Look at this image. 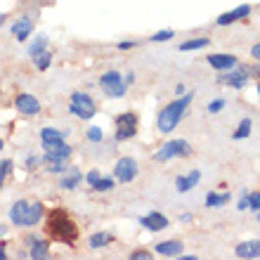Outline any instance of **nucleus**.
Here are the masks:
<instances>
[{
  "label": "nucleus",
  "instance_id": "1",
  "mask_svg": "<svg viewBox=\"0 0 260 260\" xmlns=\"http://www.w3.org/2000/svg\"><path fill=\"white\" fill-rule=\"evenodd\" d=\"M192 100H194V92H187V95L182 92V95H178V100H173L171 104H166L156 116L158 133L168 135V133H173V130L178 128V123L182 121V116H185V111H187V107H189Z\"/></svg>",
  "mask_w": 260,
  "mask_h": 260
},
{
  "label": "nucleus",
  "instance_id": "2",
  "mask_svg": "<svg viewBox=\"0 0 260 260\" xmlns=\"http://www.w3.org/2000/svg\"><path fill=\"white\" fill-rule=\"evenodd\" d=\"M48 234L57 241H64L69 246H74L78 239V227L74 225V220L69 218V213L55 211L48 218Z\"/></svg>",
  "mask_w": 260,
  "mask_h": 260
},
{
  "label": "nucleus",
  "instance_id": "3",
  "mask_svg": "<svg viewBox=\"0 0 260 260\" xmlns=\"http://www.w3.org/2000/svg\"><path fill=\"white\" fill-rule=\"evenodd\" d=\"M69 111H71L74 116H78L81 121H90V118L97 114V104L88 92H74V95H71V102H69Z\"/></svg>",
  "mask_w": 260,
  "mask_h": 260
},
{
  "label": "nucleus",
  "instance_id": "4",
  "mask_svg": "<svg viewBox=\"0 0 260 260\" xmlns=\"http://www.w3.org/2000/svg\"><path fill=\"white\" fill-rule=\"evenodd\" d=\"M45 156L41 158L43 164H57V161H69L71 156V147L67 144V140H41Z\"/></svg>",
  "mask_w": 260,
  "mask_h": 260
},
{
  "label": "nucleus",
  "instance_id": "5",
  "mask_svg": "<svg viewBox=\"0 0 260 260\" xmlns=\"http://www.w3.org/2000/svg\"><path fill=\"white\" fill-rule=\"evenodd\" d=\"M192 154V147L187 140H168V142L161 147V149L154 154V161H171V158H178V156H189Z\"/></svg>",
  "mask_w": 260,
  "mask_h": 260
},
{
  "label": "nucleus",
  "instance_id": "6",
  "mask_svg": "<svg viewBox=\"0 0 260 260\" xmlns=\"http://www.w3.org/2000/svg\"><path fill=\"white\" fill-rule=\"evenodd\" d=\"M137 114H133V111H125V114H118L116 116V135H114V140L116 142H125V140H133V137L137 135Z\"/></svg>",
  "mask_w": 260,
  "mask_h": 260
},
{
  "label": "nucleus",
  "instance_id": "7",
  "mask_svg": "<svg viewBox=\"0 0 260 260\" xmlns=\"http://www.w3.org/2000/svg\"><path fill=\"white\" fill-rule=\"evenodd\" d=\"M100 88L107 97H123L128 85H125L123 76L118 74V71H107V74L100 76Z\"/></svg>",
  "mask_w": 260,
  "mask_h": 260
},
{
  "label": "nucleus",
  "instance_id": "8",
  "mask_svg": "<svg viewBox=\"0 0 260 260\" xmlns=\"http://www.w3.org/2000/svg\"><path fill=\"white\" fill-rule=\"evenodd\" d=\"M137 175V161L130 156H123L118 158L116 166H114V178L118 180V182H133Z\"/></svg>",
  "mask_w": 260,
  "mask_h": 260
},
{
  "label": "nucleus",
  "instance_id": "9",
  "mask_svg": "<svg viewBox=\"0 0 260 260\" xmlns=\"http://www.w3.org/2000/svg\"><path fill=\"white\" fill-rule=\"evenodd\" d=\"M220 83H222V85H230V88H244V85L248 83V74L239 67H232L230 69V74L220 76Z\"/></svg>",
  "mask_w": 260,
  "mask_h": 260
},
{
  "label": "nucleus",
  "instance_id": "10",
  "mask_svg": "<svg viewBox=\"0 0 260 260\" xmlns=\"http://www.w3.org/2000/svg\"><path fill=\"white\" fill-rule=\"evenodd\" d=\"M14 107H17V111L24 114V116H36V114L41 111V102H38L34 95H19L14 100Z\"/></svg>",
  "mask_w": 260,
  "mask_h": 260
},
{
  "label": "nucleus",
  "instance_id": "11",
  "mask_svg": "<svg viewBox=\"0 0 260 260\" xmlns=\"http://www.w3.org/2000/svg\"><path fill=\"white\" fill-rule=\"evenodd\" d=\"M251 10L253 7L251 5H239V7H234V10H230V12H222L218 17V26H230V24H234V21H239V19H244V17H248L251 14Z\"/></svg>",
  "mask_w": 260,
  "mask_h": 260
},
{
  "label": "nucleus",
  "instance_id": "12",
  "mask_svg": "<svg viewBox=\"0 0 260 260\" xmlns=\"http://www.w3.org/2000/svg\"><path fill=\"white\" fill-rule=\"evenodd\" d=\"M28 204H31V201H26V199H19L17 204H12V208H10V222H12L14 227H26Z\"/></svg>",
  "mask_w": 260,
  "mask_h": 260
},
{
  "label": "nucleus",
  "instance_id": "13",
  "mask_svg": "<svg viewBox=\"0 0 260 260\" xmlns=\"http://www.w3.org/2000/svg\"><path fill=\"white\" fill-rule=\"evenodd\" d=\"M140 225L147 227V230H151V232H161V230H166L168 227V218H166L164 213H149V215H144V218H140Z\"/></svg>",
  "mask_w": 260,
  "mask_h": 260
},
{
  "label": "nucleus",
  "instance_id": "14",
  "mask_svg": "<svg viewBox=\"0 0 260 260\" xmlns=\"http://www.w3.org/2000/svg\"><path fill=\"white\" fill-rule=\"evenodd\" d=\"M10 31L17 36V41L19 43H26V38L34 34V21L28 19V17H21V19H17L12 26H10Z\"/></svg>",
  "mask_w": 260,
  "mask_h": 260
},
{
  "label": "nucleus",
  "instance_id": "15",
  "mask_svg": "<svg viewBox=\"0 0 260 260\" xmlns=\"http://www.w3.org/2000/svg\"><path fill=\"white\" fill-rule=\"evenodd\" d=\"M206 62L211 64L213 69H218V71H230L232 67L239 64V59L232 57V55H208L206 57Z\"/></svg>",
  "mask_w": 260,
  "mask_h": 260
},
{
  "label": "nucleus",
  "instance_id": "16",
  "mask_svg": "<svg viewBox=\"0 0 260 260\" xmlns=\"http://www.w3.org/2000/svg\"><path fill=\"white\" fill-rule=\"evenodd\" d=\"M199 182H201V173H199V171H192L189 175H182V178L175 180V189H178L180 194H187L189 189H194Z\"/></svg>",
  "mask_w": 260,
  "mask_h": 260
},
{
  "label": "nucleus",
  "instance_id": "17",
  "mask_svg": "<svg viewBox=\"0 0 260 260\" xmlns=\"http://www.w3.org/2000/svg\"><path fill=\"white\" fill-rule=\"evenodd\" d=\"M48 255H50L48 241L41 239V237H31V251H28V258H34V260H45Z\"/></svg>",
  "mask_w": 260,
  "mask_h": 260
},
{
  "label": "nucleus",
  "instance_id": "18",
  "mask_svg": "<svg viewBox=\"0 0 260 260\" xmlns=\"http://www.w3.org/2000/svg\"><path fill=\"white\" fill-rule=\"evenodd\" d=\"M156 253L166 255V258H178V255L182 253V241H178V239L161 241V244H156Z\"/></svg>",
  "mask_w": 260,
  "mask_h": 260
},
{
  "label": "nucleus",
  "instance_id": "19",
  "mask_svg": "<svg viewBox=\"0 0 260 260\" xmlns=\"http://www.w3.org/2000/svg\"><path fill=\"white\" fill-rule=\"evenodd\" d=\"M234 253L239 255V258H258L260 255V241L258 239H251V241H244L239 246L234 248Z\"/></svg>",
  "mask_w": 260,
  "mask_h": 260
},
{
  "label": "nucleus",
  "instance_id": "20",
  "mask_svg": "<svg viewBox=\"0 0 260 260\" xmlns=\"http://www.w3.org/2000/svg\"><path fill=\"white\" fill-rule=\"evenodd\" d=\"M81 180H83V175H81V171L78 168H69V171H64V178H62V189H67V192H71V189H76V187L81 185Z\"/></svg>",
  "mask_w": 260,
  "mask_h": 260
},
{
  "label": "nucleus",
  "instance_id": "21",
  "mask_svg": "<svg viewBox=\"0 0 260 260\" xmlns=\"http://www.w3.org/2000/svg\"><path fill=\"white\" fill-rule=\"evenodd\" d=\"M43 213H45V208H43L41 201H34V204H28V215H26V227H34L38 225L43 220Z\"/></svg>",
  "mask_w": 260,
  "mask_h": 260
},
{
  "label": "nucleus",
  "instance_id": "22",
  "mask_svg": "<svg viewBox=\"0 0 260 260\" xmlns=\"http://www.w3.org/2000/svg\"><path fill=\"white\" fill-rule=\"evenodd\" d=\"M206 45H211V41L201 36V38H192V41H185L182 45H178V50H180V52H192V50H204Z\"/></svg>",
  "mask_w": 260,
  "mask_h": 260
},
{
  "label": "nucleus",
  "instance_id": "23",
  "mask_svg": "<svg viewBox=\"0 0 260 260\" xmlns=\"http://www.w3.org/2000/svg\"><path fill=\"white\" fill-rule=\"evenodd\" d=\"M45 50H48V38H45V36H36L34 43L28 45V57L34 59L36 55H41V52H45Z\"/></svg>",
  "mask_w": 260,
  "mask_h": 260
},
{
  "label": "nucleus",
  "instance_id": "24",
  "mask_svg": "<svg viewBox=\"0 0 260 260\" xmlns=\"http://www.w3.org/2000/svg\"><path fill=\"white\" fill-rule=\"evenodd\" d=\"M111 239H114V237H111L109 232H95L92 237H90V248H92V251H97V248L107 246Z\"/></svg>",
  "mask_w": 260,
  "mask_h": 260
},
{
  "label": "nucleus",
  "instance_id": "25",
  "mask_svg": "<svg viewBox=\"0 0 260 260\" xmlns=\"http://www.w3.org/2000/svg\"><path fill=\"white\" fill-rule=\"evenodd\" d=\"M251 128H253V121L251 118H241V123H239V128L234 130L232 140H246L251 135Z\"/></svg>",
  "mask_w": 260,
  "mask_h": 260
},
{
  "label": "nucleus",
  "instance_id": "26",
  "mask_svg": "<svg viewBox=\"0 0 260 260\" xmlns=\"http://www.w3.org/2000/svg\"><path fill=\"white\" fill-rule=\"evenodd\" d=\"M230 197H232V194H215V192L206 194V208H213V206H225L227 201H230Z\"/></svg>",
  "mask_w": 260,
  "mask_h": 260
},
{
  "label": "nucleus",
  "instance_id": "27",
  "mask_svg": "<svg viewBox=\"0 0 260 260\" xmlns=\"http://www.w3.org/2000/svg\"><path fill=\"white\" fill-rule=\"evenodd\" d=\"M41 140H67V133H64V130H57V128H43Z\"/></svg>",
  "mask_w": 260,
  "mask_h": 260
},
{
  "label": "nucleus",
  "instance_id": "28",
  "mask_svg": "<svg viewBox=\"0 0 260 260\" xmlns=\"http://www.w3.org/2000/svg\"><path fill=\"white\" fill-rule=\"evenodd\" d=\"M34 62H36V69H38V71H45V69L50 67V62H52V55L45 50V52H41V55L34 57Z\"/></svg>",
  "mask_w": 260,
  "mask_h": 260
},
{
  "label": "nucleus",
  "instance_id": "29",
  "mask_svg": "<svg viewBox=\"0 0 260 260\" xmlns=\"http://www.w3.org/2000/svg\"><path fill=\"white\" fill-rule=\"evenodd\" d=\"M109 189H114V178H97L92 185V192H109Z\"/></svg>",
  "mask_w": 260,
  "mask_h": 260
},
{
  "label": "nucleus",
  "instance_id": "30",
  "mask_svg": "<svg viewBox=\"0 0 260 260\" xmlns=\"http://www.w3.org/2000/svg\"><path fill=\"white\" fill-rule=\"evenodd\" d=\"M246 208H251V213H253V215H258V213H260V194L258 192L246 194Z\"/></svg>",
  "mask_w": 260,
  "mask_h": 260
},
{
  "label": "nucleus",
  "instance_id": "31",
  "mask_svg": "<svg viewBox=\"0 0 260 260\" xmlns=\"http://www.w3.org/2000/svg\"><path fill=\"white\" fill-rule=\"evenodd\" d=\"M10 171H12V161H10V158L0 161V189H3V185H5V180H7V175H10Z\"/></svg>",
  "mask_w": 260,
  "mask_h": 260
},
{
  "label": "nucleus",
  "instance_id": "32",
  "mask_svg": "<svg viewBox=\"0 0 260 260\" xmlns=\"http://www.w3.org/2000/svg\"><path fill=\"white\" fill-rule=\"evenodd\" d=\"M88 140L90 142H102L104 140V133H102V128H97V125H92V128H88Z\"/></svg>",
  "mask_w": 260,
  "mask_h": 260
},
{
  "label": "nucleus",
  "instance_id": "33",
  "mask_svg": "<svg viewBox=\"0 0 260 260\" xmlns=\"http://www.w3.org/2000/svg\"><path fill=\"white\" fill-rule=\"evenodd\" d=\"M173 36L175 34H173L171 28H166V31H158V34L151 36V43H166V41H171Z\"/></svg>",
  "mask_w": 260,
  "mask_h": 260
},
{
  "label": "nucleus",
  "instance_id": "34",
  "mask_svg": "<svg viewBox=\"0 0 260 260\" xmlns=\"http://www.w3.org/2000/svg\"><path fill=\"white\" fill-rule=\"evenodd\" d=\"M225 109V100L222 97H218V100H213L211 104H208V114H218V111Z\"/></svg>",
  "mask_w": 260,
  "mask_h": 260
},
{
  "label": "nucleus",
  "instance_id": "35",
  "mask_svg": "<svg viewBox=\"0 0 260 260\" xmlns=\"http://www.w3.org/2000/svg\"><path fill=\"white\" fill-rule=\"evenodd\" d=\"M151 260V253H147V251H144V248H137V251H133V253H130V260Z\"/></svg>",
  "mask_w": 260,
  "mask_h": 260
},
{
  "label": "nucleus",
  "instance_id": "36",
  "mask_svg": "<svg viewBox=\"0 0 260 260\" xmlns=\"http://www.w3.org/2000/svg\"><path fill=\"white\" fill-rule=\"evenodd\" d=\"M50 173H64L67 171V161H57V164H48Z\"/></svg>",
  "mask_w": 260,
  "mask_h": 260
},
{
  "label": "nucleus",
  "instance_id": "37",
  "mask_svg": "<svg viewBox=\"0 0 260 260\" xmlns=\"http://www.w3.org/2000/svg\"><path fill=\"white\" fill-rule=\"evenodd\" d=\"M97 178H100V171H90L88 175H85V180H88V185H90V187H92V185L97 182Z\"/></svg>",
  "mask_w": 260,
  "mask_h": 260
},
{
  "label": "nucleus",
  "instance_id": "38",
  "mask_svg": "<svg viewBox=\"0 0 260 260\" xmlns=\"http://www.w3.org/2000/svg\"><path fill=\"white\" fill-rule=\"evenodd\" d=\"M135 45H137L135 41H121V43H118V45H116V48H118V50H133V48H135Z\"/></svg>",
  "mask_w": 260,
  "mask_h": 260
},
{
  "label": "nucleus",
  "instance_id": "39",
  "mask_svg": "<svg viewBox=\"0 0 260 260\" xmlns=\"http://www.w3.org/2000/svg\"><path fill=\"white\" fill-rule=\"evenodd\" d=\"M251 55H253V59H258V57H260V45H258V43L251 48Z\"/></svg>",
  "mask_w": 260,
  "mask_h": 260
},
{
  "label": "nucleus",
  "instance_id": "40",
  "mask_svg": "<svg viewBox=\"0 0 260 260\" xmlns=\"http://www.w3.org/2000/svg\"><path fill=\"white\" fill-rule=\"evenodd\" d=\"M123 81H125V85H130V83H135V74H133V71H130V74L125 76Z\"/></svg>",
  "mask_w": 260,
  "mask_h": 260
},
{
  "label": "nucleus",
  "instance_id": "41",
  "mask_svg": "<svg viewBox=\"0 0 260 260\" xmlns=\"http://www.w3.org/2000/svg\"><path fill=\"white\" fill-rule=\"evenodd\" d=\"M24 166H26V168H34V166H36V156H28V161H24Z\"/></svg>",
  "mask_w": 260,
  "mask_h": 260
},
{
  "label": "nucleus",
  "instance_id": "42",
  "mask_svg": "<svg viewBox=\"0 0 260 260\" xmlns=\"http://www.w3.org/2000/svg\"><path fill=\"white\" fill-rule=\"evenodd\" d=\"M244 208H246V194L239 199V211H244Z\"/></svg>",
  "mask_w": 260,
  "mask_h": 260
},
{
  "label": "nucleus",
  "instance_id": "43",
  "mask_svg": "<svg viewBox=\"0 0 260 260\" xmlns=\"http://www.w3.org/2000/svg\"><path fill=\"white\" fill-rule=\"evenodd\" d=\"M7 253H5V244H0V260H5Z\"/></svg>",
  "mask_w": 260,
  "mask_h": 260
},
{
  "label": "nucleus",
  "instance_id": "44",
  "mask_svg": "<svg viewBox=\"0 0 260 260\" xmlns=\"http://www.w3.org/2000/svg\"><path fill=\"white\" fill-rule=\"evenodd\" d=\"M178 258H180V260H197V255H182V253H180Z\"/></svg>",
  "mask_w": 260,
  "mask_h": 260
},
{
  "label": "nucleus",
  "instance_id": "45",
  "mask_svg": "<svg viewBox=\"0 0 260 260\" xmlns=\"http://www.w3.org/2000/svg\"><path fill=\"white\" fill-rule=\"evenodd\" d=\"M5 232H7V227H3V225H0V237H5Z\"/></svg>",
  "mask_w": 260,
  "mask_h": 260
},
{
  "label": "nucleus",
  "instance_id": "46",
  "mask_svg": "<svg viewBox=\"0 0 260 260\" xmlns=\"http://www.w3.org/2000/svg\"><path fill=\"white\" fill-rule=\"evenodd\" d=\"M3 147H5V142H3V137H0V151H3Z\"/></svg>",
  "mask_w": 260,
  "mask_h": 260
}]
</instances>
